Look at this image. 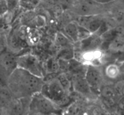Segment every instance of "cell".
Returning a JSON list of instances; mask_svg holds the SVG:
<instances>
[{"label":"cell","mask_w":124,"mask_h":115,"mask_svg":"<svg viewBox=\"0 0 124 115\" xmlns=\"http://www.w3.org/2000/svg\"><path fill=\"white\" fill-rule=\"evenodd\" d=\"M43 78L17 67L7 78V88L13 98H30L41 91L44 84Z\"/></svg>","instance_id":"obj_1"},{"label":"cell","mask_w":124,"mask_h":115,"mask_svg":"<svg viewBox=\"0 0 124 115\" xmlns=\"http://www.w3.org/2000/svg\"><path fill=\"white\" fill-rule=\"evenodd\" d=\"M59 109L54 102L40 92L30 98L28 112L33 114L49 115L58 112Z\"/></svg>","instance_id":"obj_2"},{"label":"cell","mask_w":124,"mask_h":115,"mask_svg":"<svg viewBox=\"0 0 124 115\" xmlns=\"http://www.w3.org/2000/svg\"><path fill=\"white\" fill-rule=\"evenodd\" d=\"M17 67L29 71L32 74L43 78V68L35 55L30 53H25L17 55Z\"/></svg>","instance_id":"obj_3"},{"label":"cell","mask_w":124,"mask_h":115,"mask_svg":"<svg viewBox=\"0 0 124 115\" xmlns=\"http://www.w3.org/2000/svg\"><path fill=\"white\" fill-rule=\"evenodd\" d=\"M41 92L54 102L56 105L64 95L69 94L65 91L56 77L47 83H45Z\"/></svg>","instance_id":"obj_4"},{"label":"cell","mask_w":124,"mask_h":115,"mask_svg":"<svg viewBox=\"0 0 124 115\" xmlns=\"http://www.w3.org/2000/svg\"><path fill=\"white\" fill-rule=\"evenodd\" d=\"M99 4L93 1H73L69 9L76 16H87L99 14Z\"/></svg>","instance_id":"obj_5"},{"label":"cell","mask_w":124,"mask_h":115,"mask_svg":"<svg viewBox=\"0 0 124 115\" xmlns=\"http://www.w3.org/2000/svg\"><path fill=\"white\" fill-rule=\"evenodd\" d=\"M85 78L89 84L92 90L99 94L101 86L102 85L103 74L98 66L87 65L86 67Z\"/></svg>","instance_id":"obj_6"},{"label":"cell","mask_w":124,"mask_h":115,"mask_svg":"<svg viewBox=\"0 0 124 115\" xmlns=\"http://www.w3.org/2000/svg\"><path fill=\"white\" fill-rule=\"evenodd\" d=\"M99 15L77 16L75 21L79 26L85 28L91 34H95L99 30L103 20V18Z\"/></svg>","instance_id":"obj_7"},{"label":"cell","mask_w":124,"mask_h":115,"mask_svg":"<svg viewBox=\"0 0 124 115\" xmlns=\"http://www.w3.org/2000/svg\"><path fill=\"white\" fill-rule=\"evenodd\" d=\"M6 40L7 49L16 55L23 49L29 47L27 41H23L18 37L16 29H11L9 33L6 35Z\"/></svg>","instance_id":"obj_8"},{"label":"cell","mask_w":124,"mask_h":115,"mask_svg":"<svg viewBox=\"0 0 124 115\" xmlns=\"http://www.w3.org/2000/svg\"><path fill=\"white\" fill-rule=\"evenodd\" d=\"M0 66L9 75L17 68V55L8 49L0 52Z\"/></svg>","instance_id":"obj_9"},{"label":"cell","mask_w":124,"mask_h":115,"mask_svg":"<svg viewBox=\"0 0 124 115\" xmlns=\"http://www.w3.org/2000/svg\"><path fill=\"white\" fill-rule=\"evenodd\" d=\"M79 41L81 51L101 49L102 43L101 37L96 34H92Z\"/></svg>","instance_id":"obj_10"},{"label":"cell","mask_w":124,"mask_h":115,"mask_svg":"<svg viewBox=\"0 0 124 115\" xmlns=\"http://www.w3.org/2000/svg\"><path fill=\"white\" fill-rule=\"evenodd\" d=\"M71 86L75 92L85 96L91 95L93 92V90L85 77L71 80Z\"/></svg>","instance_id":"obj_11"},{"label":"cell","mask_w":124,"mask_h":115,"mask_svg":"<svg viewBox=\"0 0 124 115\" xmlns=\"http://www.w3.org/2000/svg\"><path fill=\"white\" fill-rule=\"evenodd\" d=\"M62 32L73 43L79 42V25L76 21L67 23L64 26Z\"/></svg>","instance_id":"obj_12"},{"label":"cell","mask_w":124,"mask_h":115,"mask_svg":"<svg viewBox=\"0 0 124 115\" xmlns=\"http://www.w3.org/2000/svg\"><path fill=\"white\" fill-rule=\"evenodd\" d=\"M13 97L7 87H0V110L6 112Z\"/></svg>","instance_id":"obj_13"},{"label":"cell","mask_w":124,"mask_h":115,"mask_svg":"<svg viewBox=\"0 0 124 115\" xmlns=\"http://www.w3.org/2000/svg\"><path fill=\"white\" fill-rule=\"evenodd\" d=\"M107 50L112 53L121 54L124 52V37L116 36L108 43Z\"/></svg>","instance_id":"obj_14"},{"label":"cell","mask_w":124,"mask_h":115,"mask_svg":"<svg viewBox=\"0 0 124 115\" xmlns=\"http://www.w3.org/2000/svg\"><path fill=\"white\" fill-rule=\"evenodd\" d=\"M121 69L119 65L111 63H108L104 69V74L105 77L109 80H116L121 74Z\"/></svg>","instance_id":"obj_15"},{"label":"cell","mask_w":124,"mask_h":115,"mask_svg":"<svg viewBox=\"0 0 124 115\" xmlns=\"http://www.w3.org/2000/svg\"><path fill=\"white\" fill-rule=\"evenodd\" d=\"M75 57V50L72 48V46L62 47L57 54L56 58L59 60L70 61L74 59Z\"/></svg>","instance_id":"obj_16"},{"label":"cell","mask_w":124,"mask_h":115,"mask_svg":"<svg viewBox=\"0 0 124 115\" xmlns=\"http://www.w3.org/2000/svg\"><path fill=\"white\" fill-rule=\"evenodd\" d=\"M99 94L102 98H115L117 96L116 92L114 89L113 86L111 85H102L101 86L99 90Z\"/></svg>","instance_id":"obj_17"},{"label":"cell","mask_w":124,"mask_h":115,"mask_svg":"<svg viewBox=\"0 0 124 115\" xmlns=\"http://www.w3.org/2000/svg\"><path fill=\"white\" fill-rule=\"evenodd\" d=\"M54 42L56 45L61 48L68 46H72L73 42L67 37L62 31H58L54 36Z\"/></svg>","instance_id":"obj_18"},{"label":"cell","mask_w":124,"mask_h":115,"mask_svg":"<svg viewBox=\"0 0 124 115\" xmlns=\"http://www.w3.org/2000/svg\"><path fill=\"white\" fill-rule=\"evenodd\" d=\"M56 78L61 83L62 86L65 89V91L68 93L70 92L72 86H71V80L69 75L66 72H59L57 75Z\"/></svg>","instance_id":"obj_19"},{"label":"cell","mask_w":124,"mask_h":115,"mask_svg":"<svg viewBox=\"0 0 124 115\" xmlns=\"http://www.w3.org/2000/svg\"><path fill=\"white\" fill-rule=\"evenodd\" d=\"M46 69H47L48 73H59L60 72L59 59L57 58L50 59L46 63Z\"/></svg>","instance_id":"obj_20"},{"label":"cell","mask_w":124,"mask_h":115,"mask_svg":"<svg viewBox=\"0 0 124 115\" xmlns=\"http://www.w3.org/2000/svg\"><path fill=\"white\" fill-rule=\"evenodd\" d=\"M12 28V25L6 20L4 14L0 15V35L6 36Z\"/></svg>","instance_id":"obj_21"},{"label":"cell","mask_w":124,"mask_h":115,"mask_svg":"<svg viewBox=\"0 0 124 115\" xmlns=\"http://www.w3.org/2000/svg\"><path fill=\"white\" fill-rule=\"evenodd\" d=\"M29 28L27 25H23L19 26L16 31L18 37L23 41H27L29 33Z\"/></svg>","instance_id":"obj_22"},{"label":"cell","mask_w":124,"mask_h":115,"mask_svg":"<svg viewBox=\"0 0 124 115\" xmlns=\"http://www.w3.org/2000/svg\"><path fill=\"white\" fill-rule=\"evenodd\" d=\"M50 8L52 9V13L56 18H58V17H59L62 14L63 11H64V9L63 6L61 4L58 3V2L54 3Z\"/></svg>","instance_id":"obj_23"},{"label":"cell","mask_w":124,"mask_h":115,"mask_svg":"<svg viewBox=\"0 0 124 115\" xmlns=\"http://www.w3.org/2000/svg\"><path fill=\"white\" fill-rule=\"evenodd\" d=\"M113 88L116 95L122 96V90L124 88V80H119L117 81L113 85Z\"/></svg>","instance_id":"obj_24"},{"label":"cell","mask_w":124,"mask_h":115,"mask_svg":"<svg viewBox=\"0 0 124 115\" xmlns=\"http://www.w3.org/2000/svg\"><path fill=\"white\" fill-rule=\"evenodd\" d=\"M115 35L116 36H121L124 37V25L123 24H119L116 25L113 28Z\"/></svg>","instance_id":"obj_25"},{"label":"cell","mask_w":124,"mask_h":115,"mask_svg":"<svg viewBox=\"0 0 124 115\" xmlns=\"http://www.w3.org/2000/svg\"><path fill=\"white\" fill-rule=\"evenodd\" d=\"M7 49V40L6 36L0 35V52Z\"/></svg>","instance_id":"obj_26"},{"label":"cell","mask_w":124,"mask_h":115,"mask_svg":"<svg viewBox=\"0 0 124 115\" xmlns=\"http://www.w3.org/2000/svg\"><path fill=\"white\" fill-rule=\"evenodd\" d=\"M58 3L61 4L64 8H69L72 4L73 0H56Z\"/></svg>","instance_id":"obj_27"},{"label":"cell","mask_w":124,"mask_h":115,"mask_svg":"<svg viewBox=\"0 0 124 115\" xmlns=\"http://www.w3.org/2000/svg\"><path fill=\"white\" fill-rule=\"evenodd\" d=\"M117 106L121 112H124V96H121L120 100H119L118 102H117Z\"/></svg>","instance_id":"obj_28"},{"label":"cell","mask_w":124,"mask_h":115,"mask_svg":"<svg viewBox=\"0 0 124 115\" xmlns=\"http://www.w3.org/2000/svg\"><path fill=\"white\" fill-rule=\"evenodd\" d=\"M94 2L96 3L99 4H105L110 3V2H113L116 0H93Z\"/></svg>","instance_id":"obj_29"},{"label":"cell","mask_w":124,"mask_h":115,"mask_svg":"<svg viewBox=\"0 0 124 115\" xmlns=\"http://www.w3.org/2000/svg\"><path fill=\"white\" fill-rule=\"evenodd\" d=\"M119 60L120 62H122V61H124V53L120 54L119 58Z\"/></svg>","instance_id":"obj_30"},{"label":"cell","mask_w":124,"mask_h":115,"mask_svg":"<svg viewBox=\"0 0 124 115\" xmlns=\"http://www.w3.org/2000/svg\"><path fill=\"white\" fill-rule=\"evenodd\" d=\"M119 67H120V69H121V72H122V71L124 72V61L121 62V64L119 65Z\"/></svg>","instance_id":"obj_31"},{"label":"cell","mask_w":124,"mask_h":115,"mask_svg":"<svg viewBox=\"0 0 124 115\" xmlns=\"http://www.w3.org/2000/svg\"><path fill=\"white\" fill-rule=\"evenodd\" d=\"M92 0H73V1H89ZM93 1V0H92Z\"/></svg>","instance_id":"obj_32"},{"label":"cell","mask_w":124,"mask_h":115,"mask_svg":"<svg viewBox=\"0 0 124 115\" xmlns=\"http://www.w3.org/2000/svg\"><path fill=\"white\" fill-rule=\"evenodd\" d=\"M122 96H124V88L123 89V90H122Z\"/></svg>","instance_id":"obj_33"},{"label":"cell","mask_w":124,"mask_h":115,"mask_svg":"<svg viewBox=\"0 0 124 115\" xmlns=\"http://www.w3.org/2000/svg\"><path fill=\"white\" fill-rule=\"evenodd\" d=\"M49 1V0H40V2H41V1H42V2H46V1Z\"/></svg>","instance_id":"obj_34"}]
</instances>
